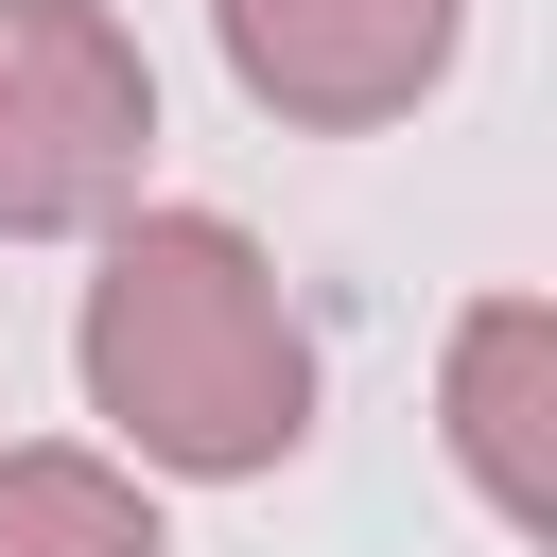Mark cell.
<instances>
[{"mask_svg":"<svg viewBox=\"0 0 557 557\" xmlns=\"http://www.w3.org/2000/svg\"><path fill=\"white\" fill-rule=\"evenodd\" d=\"M226 17V70H244V104H278V122H400L435 70H453V17L470 0H209Z\"/></svg>","mask_w":557,"mask_h":557,"instance_id":"3957f363","label":"cell"},{"mask_svg":"<svg viewBox=\"0 0 557 557\" xmlns=\"http://www.w3.org/2000/svg\"><path fill=\"white\" fill-rule=\"evenodd\" d=\"M87 400L157 470H278L313 435V331L226 209H139L87 278Z\"/></svg>","mask_w":557,"mask_h":557,"instance_id":"6da1fadb","label":"cell"},{"mask_svg":"<svg viewBox=\"0 0 557 557\" xmlns=\"http://www.w3.org/2000/svg\"><path fill=\"white\" fill-rule=\"evenodd\" d=\"M540 366H557V313L540 296H487L453 331V453L505 522H557V453H540Z\"/></svg>","mask_w":557,"mask_h":557,"instance_id":"277c9868","label":"cell"},{"mask_svg":"<svg viewBox=\"0 0 557 557\" xmlns=\"http://www.w3.org/2000/svg\"><path fill=\"white\" fill-rule=\"evenodd\" d=\"M0 557H174L104 453H0Z\"/></svg>","mask_w":557,"mask_h":557,"instance_id":"5b68a950","label":"cell"},{"mask_svg":"<svg viewBox=\"0 0 557 557\" xmlns=\"http://www.w3.org/2000/svg\"><path fill=\"white\" fill-rule=\"evenodd\" d=\"M157 157V70L104 0H0V244L104 226Z\"/></svg>","mask_w":557,"mask_h":557,"instance_id":"7a4b0ae2","label":"cell"}]
</instances>
